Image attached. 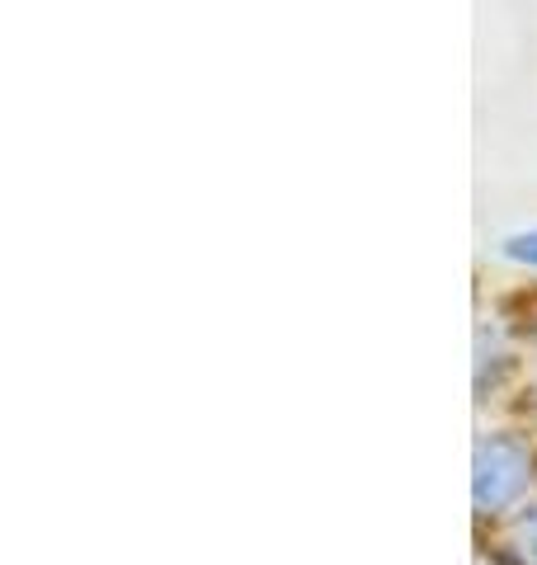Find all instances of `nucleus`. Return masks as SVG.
<instances>
[{"mask_svg": "<svg viewBox=\"0 0 537 565\" xmlns=\"http://www.w3.org/2000/svg\"><path fill=\"white\" fill-rule=\"evenodd\" d=\"M533 481V452L514 434H481L472 452V504L476 514H509Z\"/></svg>", "mask_w": 537, "mask_h": 565, "instance_id": "nucleus-1", "label": "nucleus"}, {"mask_svg": "<svg viewBox=\"0 0 537 565\" xmlns=\"http://www.w3.org/2000/svg\"><path fill=\"white\" fill-rule=\"evenodd\" d=\"M505 556L514 565H537V509H524L514 523H509V533H505Z\"/></svg>", "mask_w": 537, "mask_h": 565, "instance_id": "nucleus-2", "label": "nucleus"}, {"mask_svg": "<svg viewBox=\"0 0 537 565\" xmlns=\"http://www.w3.org/2000/svg\"><path fill=\"white\" fill-rule=\"evenodd\" d=\"M499 255L514 259V264H528V269H537V226L505 236V245H499Z\"/></svg>", "mask_w": 537, "mask_h": 565, "instance_id": "nucleus-3", "label": "nucleus"}]
</instances>
